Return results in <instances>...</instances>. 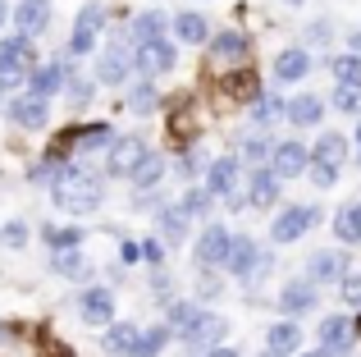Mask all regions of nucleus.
<instances>
[{
    "mask_svg": "<svg viewBox=\"0 0 361 357\" xmlns=\"http://www.w3.org/2000/svg\"><path fill=\"white\" fill-rule=\"evenodd\" d=\"M197 312H202V303H188V298H169V303H165V325L178 334V330H188V325L197 321Z\"/></svg>",
    "mask_w": 361,
    "mask_h": 357,
    "instance_id": "nucleus-38",
    "label": "nucleus"
},
{
    "mask_svg": "<svg viewBox=\"0 0 361 357\" xmlns=\"http://www.w3.org/2000/svg\"><path fill=\"white\" fill-rule=\"evenodd\" d=\"M348 55H361V28L348 32Z\"/></svg>",
    "mask_w": 361,
    "mask_h": 357,
    "instance_id": "nucleus-53",
    "label": "nucleus"
},
{
    "mask_svg": "<svg viewBox=\"0 0 361 357\" xmlns=\"http://www.w3.org/2000/svg\"><path fill=\"white\" fill-rule=\"evenodd\" d=\"M353 316H343V312H334V316H325L320 321V353H329V357H348L353 353Z\"/></svg>",
    "mask_w": 361,
    "mask_h": 357,
    "instance_id": "nucleus-17",
    "label": "nucleus"
},
{
    "mask_svg": "<svg viewBox=\"0 0 361 357\" xmlns=\"http://www.w3.org/2000/svg\"><path fill=\"white\" fill-rule=\"evenodd\" d=\"M298 357H329V353H320V349H316V353H298Z\"/></svg>",
    "mask_w": 361,
    "mask_h": 357,
    "instance_id": "nucleus-57",
    "label": "nucleus"
},
{
    "mask_svg": "<svg viewBox=\"0 0 361 357\" xmlns=\"http://www.w3.org/2000/svg\"><path fill=\"white\" fill-rule=\"evenodd\" d=\"M265 353H270V357H298L302 353L298 321H274L270 330H265Z\"/></svg>",
    "mask_w": 361,
    "mask_h": 357,
    "instance_id": "nucleus-26",
    "label": "nucleus"
},
{
    "mask_svg": "<svg viewBox=\"0 0 361 357\" xmlns=\"http://www.w3.org/2000/svg\"><path fill=\"white\" fill-rule=\"evenodd\" d=\"M18 83H23V78H9V73H0V106H5V97L18 87Z\"/></svg>",
    "mask_w": 361,
    "mask_h": 357,
    "instance_id": "nucleus-51",
    "label": "nucleus"
},
{
    "mask_svg": "<svg viewBox=\"0 0 361 357\" xmlns=\"http://www.w3.org/2000/svg\"><path fill=\"white\" fill-rule=\"evenodd\" d=\"M202 357H243L233 344H220V349H211V353H202Z\"/></svg>",
    "mask_w": 361,
    "mask_h": 357,
    "instance_id": "nucleus-52",
    "label": "nucleus"
},
{
    "mask_svg": "<svg viewBox=\"0 0 361 357\" xmlns=\"http://www.w3.org/2000/svg\"><path fill=\"white\" fill-rule=\"evenodd\" d=\"M283 5H307V0H283Z\"/></svg>",
    "mask_w": 361,
    "mask_h": 357,
    "instance_id": "nucleus-58",
    "label": "nucleus"
},
{
    "mask_svg": "<svg viewBox=\"0 0 361 357\" xmlns=\"http://www.w3.org/2000/svg\"><path fill=\"white\" fill-rule=\"evenodd\" d=\"M202 170H206L202 152H183V161H178V174H183V178H197Z\"/></svg>",
    "mask_w": 361,
    "mask_h": 357,
    "instance_id": "nucleus-49",
    "label": "nucleus"
},
{
    "mask_svg": "<svg viewBox=\"0 0 361 357\" xmlns=\"http://www.w3.org/2000/svg\"><path fill=\"white\" fill-rule=\"evenodd\" d=\"M165 202H169L165 193H137V197H133V211H160Z\"/></svg>",
    "mask_w": 361,
    "mask_h": 357,
    "instance_id": "nucleus-50",
    "label": "nucleus"
},
{
    "mask_svg": "<svg viewBox=\"0 0 361 357\" xmlns=\"http://www.w3.org/2000/svg\"><path fill=\"white\" fill-rule=\"evenodd\" d=\"M316 303H320V289L302 275V279H288V284L279 289V303H274V307L283 312V321H298V316L316 312Z\"/></svg>",
    "mask_w": 361,
    "mask_h": 357,
    "instance_id": "nucleus-13",
    "label": "nucleus"
},
{
    "mask_svg": "<svg viewBox=\"0 0 361 357\" xmlns=\"http://www.w3.org/2000/svg\"><path fill=\"white\" fill-rule=\"evenodd\" d=\"M338 294H343L348 307H361V270H348V275L338 279Z\"/></svg>",
    "mask_w": 361,
    "mask_h": 357,
    "instance_id": "nucleus-46",
    "label": "nucleus"
},
{
    "mask_svg": "<svg viewBox=\"0 0 361 357\" xmlns=\"http://www.w3.org/2000/svg\"><path fill=\"white\" fill-rule=\"evenodd\" d=\"M224 334H229V321H224V316H215V312H197V321L188 325V330H178V344H183L188 353H211V349H220V339Z\"/></svg>",
    "mask_w": 361,
    "mask_h": 357,
    "instance_id": "nucleus-7",
    "label": "nucleus"
},
{
    "mask_svg": "<svg viewBox=\"0 0 361 357\" xmlns=\"http://www.w3.org/2000/svg\"><path fill=\"white\" fill-rule=\"evenodd\" d=\"M169 339H174V330H169L165 321H160V325H147V330H137V339H133L128 357H160Z\"/></svg>",
    "mask_w": 361,
    "mask_h": 357,
    "instance_id": "nucleus-31",
    "label": "nucleus"
},
{
    "mask_svg": "<svg viewBox=\"0 0 361 357\" xmlns=\"http://www.w3.org/2000/svg\"><path fill=\"white\" fill-rule=\"evenodd\" d=\"M51 270H55L60 279H92V275H97V266H92V261L82 257V248L51 252Z\"/></svg>",
    "mask_w": 361,
    "mask_h": 357,
    "instance_id": "nucleus-29",
    "label": "nucleus"
},
{
    "mask_svg": "<svg viewBox=\"0 0 361 357\" xmlns=\"http://www.w3.org/2000/svg\"><path fill=\"white\" fill-rule=\"evenodd\" d=\"M270 152H274V143H270V138L252 133V138L243 143V165H247V170H256V165H265V161H270Z\"/></svg>",
    "mask_w": 361,
    "mask_h": 357,
    "instance_id": "nucleus-41",
    "label": "nucleus"
},
{
    "mask_svg": "<svg viewBox=\"0 0 361 357\" xmlns=\"http://www.w3.org/2000/svg\"><path fill=\"white\" fill-rule=\"evenodd\" d=\"M73 78V64L69 60H46V64H37L32 73H27V97H37V101H46L51 106V97L55 92H64V83Z\"/></svg>",
    "mask_w": 361,
    "mask_h": 357,
    "instance_id": "nucleus-10",
    "label": "nucleus"
},
{
    "mask_svg": "<svg viewBox=\"0 0 361 357\" xmlns=\"http://www.w3.org/2000/svg\"><path fill=\"white\" fill-rule=\"evenodd\" d=\"M156 106H160V92H156V83H151V78H142V83H133V87H128V110H133V115H151Z\"/></svg>",
    "mask_w": 361,
    "mask_h": 357,
    "instance_id": "nucleus-39",
    "label": "nucleus"
},
{
    "mask_svg": "<svg viewBox=\"0 0 361 357\" xmlns=\"http://www.w3.org/2000/svg\"><path fill=\"white\" fill-rule=\"evenodd\" d=\"M78 321H82V325H97V330H106V325L115 321V289L87 284V294L78 298Z\"/></svg>",
    "mask_w": 361,
    "mask_h": 357,
    "instance_id": "nucleus-14",
    "label": "nucleus"
},
{
    "mask_svg": "<svg viewBox=\"0 0 361 357\" xmlns=\"http://www.w3.org/2000/svg\"><path fill=\"white\" fill-rule=\"evenodd\" d=\"M307 174H311V183L325 193V188H334L338 183V170H329V165H307Z\"/></svg>",
    "mask_w": 361,
    "mask_h": 357,
    "instance_id": "nucleus-48",
    "label": "nucleus"
},
{
    "mask_svg": "<svg viewBox=\"0 0 361 357\" xmlns=\"http://www.w3.org/2000/svg\"><path fill=\"white\" fill-rule=\"evenodd\" d=\"M270 266H274V257L261 248V243L252 238V234H233V248H229V261H224V270H229L233 279H243L247 289L252 284H261L265 275H270Z\"/></svg>",
    "mask_w": 361,
    "mask_h": 357,
    "instance_id": "nucleus-2",
    "label": "nucleus"
},
{
    "mask_svg": "<svg viewBox=\"0 0 361 357\" xmlns=\"http://www.w3.org/2000/svg\"><path fill=\"white\" fill-rule=\"evenodd\" d=\"M5 119L14 128H27V133H42L46 124H51V106L37 97H27V92H18V97L5 101Z\"/></svg>",
    "mask_w": 361,
    "mask_h": 357,
    "instance_id": "nucleus-12",
    "label": "nucleus"
},
{
    "mask_svg": "<svg viewBox=\"0 0 361 357\" xmlns=\"http://www.w3.org/2000/svg\"><path fill=\"white\" fill-rule=\"evenodd\" d=\"M92 92H97V83H92V78H69V83H64V97H69V106H87Z\"/></svg>",
    "mask_w": 361,
    "mask_h": 357,
    "instance_id": "nucleus-45",
    "label": "nucleus"
},
{
    "mask_svg": "<svg viewBox=\"0 0 361 357\" xmlns=\"http://www.w3.org/2000/svg\"><path fill=\"white\" fill-rule=\"evenodd\" d=\"M165 32H169V18L160 14V9H142V14L133 18V46H142V42H160Z\"/></svg>",
    "mask_w": 361,
    "mask_h": 357,
    "instance_id": "nucleus-35",
    "label": "nucleus"
},
{
    "mask_svg": "<svg viewBox=\"0 0 361 357\" xmlns=\"http://www.w3.org/2000/svg\"><path fill=\"white\" fill-rule=\"evenodd\" d=\"M101 32H106V5L87 0V5L78 9V18H73V28H69V60H82V55L97 51Z\"/></svg>",
    "mask_w": 361,
    "mask_h": 357,
    "instance_id": "nucleus-3",
    "label": "nucleus"
},
{
    "mask_svg": "<svg viewBox=\"0 0 361 357\" xmlns=\"http://www.w3.org/2000/svg\"><path fill=\"white\" fill-rule=\"evenodd\" d=\"M133 73V42H123V37H115V42H106L97 51V64H92V83H106V87H123Z\"/></svg>",
    "mask_w": 361,
    "mask_h": 357,
    "instance_id": "nucleus-4",
    "label": "nucleus"
},
{
    "mask_svg": "<svg viewBox=\"0 0 361 357\" xmlns=\"http://www.w3.org/2000/svg\"><path fill=\"white\" fill-rule=\"evenodd\" d=\"M160 178H165V156H160V152H147V156L137 161V170L128 174V183L137 188V193H156Z\"/></svg>",
    "mask_w": 361,
    "mask_h": 357,
    "instance_id": "nucleus-30",
    "label": "nucleus"
},
{
    "mask_svg": "<svg viewBox=\"0 0 361 357\" xmlns=\"http://www.w3.org/2000/svg\"><path fill=\"white\" fill-rule=\"evenodd\" d=\"M279 178H274L265 165H256V170H247V206H256V211H270V206H279Z\"/></svg>",
    "mask_w": 361,
    "mask_h": 357,
    "instance_id": "nucleus-22",
    "label": "nucleus"
},
{
    "mask_svg": "<svg viewBox=\"0 0 361 357\" xmlns=\"http://www.w3.org/2000/svg\"><path fill=\"white\" fill-rule=\"evenodd\" d=\"M348 275V257H343V252H338V248H320V252H311V261H307V279H311V284H338V279H343Z\"/></svg>",
    "mask_w": 361,
    "mask_h": 357,
    "instance_id": "nucleus-19",
    "label": "nucleus"
},
{
    "mask_svg": "<svg viewBox=\"0 0 361 357\" xmlns=\"http://www.w3.org/2000/svg\"><path fill=\"white\" fill-rule=\"evenodd\" d=\"M188 357H197V353H188Z\"/></svg>",
    "mask_w": 361,
    "mask_h": 357,
    "instance_id": "nucleus-62",
    "label": "nucleus"
},
{
    "mask_svg": "<svg viewBox=\"0 0 361 357\" xmlns=\"http://www.w3.org/2000/svg\"><path fill=\"white\" fill-rule=\"evenodd\" d=\"M174 64H178V46L169 42V37L133 46V69H137L142 78H160V73H169Z\"/></svg>",
    "mask_w": 361,
    "mask_h": 357,
    "instance_id": "nucleus-8",
    "label": "nucleus"
},
{
    "mask_svg": "<svg viewBox=\"0 0 361 357\" xmlns=\"http://www.w3.org/2000/svg\"><path fill=\"white\" fill-rule=\"evenodd\" d=\"M329 73L338 78V87H353V83H361V55H334Z\"/></svg>",
    "mask_w": 361,
    "mask_h": 357,
    "instance_id": "nucleus-40",
    "label": "nucleus"
},
{
    "mask_svg": "<svg viewBox=\"0 0 361 357\" xmlns=\"http://www.w3.org/2000/svg\"><path fill=\"white\" fill-rule=\"evenodd\" d=\"M357 147H361V124H357Z\"/></svg>",
    "mask_w": 361,
    "mask_h": 357,
    "instance_id": "nucleus-59",
    "label": "nucleus"
},
{
    "mask_svg": "<svg viewBox=\"0 0 361 357\" xmlns=\"http://www.w3.org/2000/svg\"><path fill=\"white\" fill-rule=\"evenodd\" d=\"M37 69V46L32 37H0V73H9V78H27V73Z\"/></svg>",
    "mask_w": 361,
    "mask_h": 357,
    "instance_id": "nucleus-11",
    "label": "nucleus"
},
{
    "mask_svg": "<svg viewBox=\"0 0 361 357\" xmlns=\"http://www.w3.org/2000/svg\"><path fill=\"white\" fill-rule=\"evenodd\" d=\"M329 106L343 110V115H361V83H353V87H334Z\"/></svg>",
    "mask_w": 361,
    "mask_h": 357,
    "instance_id": "nucleus-42",
    "label": "nucleus"
},
{
    "mask_svg": "<svg viewBox=\"0 0 361 357\" xmlns=\"http://www.w3.org/2000/svg\"><path fill=\"white\" fill-rule=\"evenodd\" d=\"M279 119H283V97L279 92H261V97L252 101V124L270 128V124H279Z\"/></svg>",
    "mask_w": 361,
    "mask_h": 357,
    "instance_id": "nucleus-37",
    "label": "nucleus"
},
{
    "mask_svg": "<svg viewBox=\"0 0 361 357\" xmlns=\"http://www.w3.org/2000/svg\"><path fill=\"white\" fill-rule=\"evenodd\" d=\"M27 238H32V234H27V224H23V220H5V224H0V243H5L9 252L27 248Z\"/></svg>",
    "mask_w": 361,
    "mask_h": 357,
    "instance_id": "nucleus-43",
    "label": "nucleus"
},
{
    "mask_svg": "<svg viewBox=\"0 0 361 357\" xmlns=\"http://www.w3.org/2000/svg\"><path fill=\"white\" fill-rule=\"evenodd\" d=\"M334 238L343 243V248L361 243V202H343L334 211Z\"/></svg>",
    "mask_w": 361,
    "mask_h": 357,
    "instance_id": "nucleus-32",
    "label": "nucleus"
},
{
    "mask_svg": "<svg viewBox=\"0 0 361 357\" xmlns=\"http://www.w3.org/2000/svg\"><path fill=\"white\" fill-rule=\"evenodd\" d=\"M320 37L329 42V23H320V18H316V23H311V42H320Z\"/></svg>",
    "mask_w": 361,
    "mask_h": 357,
    "instance_id": "nucleus-55",
    "label": "nucleus"
},
{
    "mask_svg": "<svg viewBox=\"0 0 361 357\" xmlns=\"http://www.w3.org/2000/svg\"><path fill=\"white\" fill-rule=\"evenodd\" d=\"M9 23V5H5V0H0V28H5Z\"/></svg>",
    "mask_w": 361,
    "mask_h": 357,
    "instance_id": "nucleus-56",
    "label": "nucleus"
},
{
    "mask_svg": "<svg viewBox=\"0 0 361 357\" xmlns=\"http://www.w3.org/2000/svg\"><path fill=\"white\" fill-rule=\"evenodd\" d=\"M119 257H123V266H133V261H137V243H123Z\"/></svg>",
    "mask_w": 361,
    "mask_h": 357,
    "instance_id": "nucleus-54",
    "label": "nucleus"
},
{
    "mask_svg": "<svg viewBox=\"0 0 361 357\" xmlns=\"http://www.w3.org/2000/svg\"><path fill=\"white\" fill-rule=\"evenodd\" d=\"M229 248H233V229H229V224H220V220H211L202 229V238H197V248H192L197 275H202V270L224 266V261H229Z\"/></svg>",
    "mask_w": 361,
    "mask_h": 357,
    "instance_id": "nucleus-6",
    "label": "nucleus"
},
{
    "mask_svg": "<svg viewBox=\"0 0 361 357\" xmlns=\"http://www.w3.org/2000/svg\"><path fill=\"white\" fill-rule=\"evenodd\" d=\"M188 229H192V220H188L174 202H165L156 211V234H151V238H160L165 248H183V243H188Z\"/></svg>",
    "mask_w": 361,
    "mask_h": 357,
    "instance_id": "nucleus-18",
    "label": "nucleus"
},
{
    "mask_svg": "<svg viewBox=\"0 0 361 357\" xmlns=\"http://www.w3.org/2000/svg\"><path fill=\"white\" fill-rule=\"evenodd\" d=\"M243 156H215L206 165V193L211 197H233L238 193V178H243Z\"/></svg>",
    "mask_w": 361,
    "mask_h": 357,
    "instance_id": "nucleus-16",
    "label": "nucleus"
},
{
    "mask_svg": "<svg viewBox=\"0 0 361 357\" xmlns=\"http://www.w3.org/2000/svg\"><path fill=\"white\" fill-rule=\"evenodd\" d=\"M115 143V128L106 124V119H97V124H82V128H69V133H64V147H69V152H101V147H110Z\"/></svg>",
    "mask_w": 361,
    "mask_h": 357,
    "instance_id": "nucleus-23",
    "label": "nucleus"
},
{
    "mask_svg": "<svg viewBox=\"0 0 361 357\" xmlns=\"http://www.w3.org/2000/svg\"><path fill=\"white\" fill-rule=\"evenodd\" d=\"M51 206L55 211H69V215H97L106 206V183L82 161H64L60 178L51 183Z\"/></svg>",
    "mask_w": 361,
    "mask_h": 357,
    "instance_id": "nucleus-1",
    "label": "nucleus"
},
{
    "mask_svg": "<svg viewBox=\"0 0 361 357\" xmlns=\"http://www.w3.org/2000/svg\"><path fill=\"white\" fill-rule=\"evenodd\" d=\"M211 55H215V64H243V60H252V37L238 32V28H224V32L211 37Z\"/></svg>",
    "mask_w": 361,
    "mask_h": 357,
    "instance_id": "nucleus-20",
    "label": "nucleus"
},
{
    "mask_svg": "<svg viewBox=\"0 0 361 357\" xmlns=\"http://www.w3.org/2000/svg\"><path fill=\"white\" fill-rule=\"evenodd\" d=\"M343 161H348V138L343 133H320L316 138V147H311V165H329V170H343Z\"/></svg>",
    "mask_w": 361,
    "mask_h": 357,
    "instance_id": "nucleus-28",
    "label": "nucleus"
},
{
    "mask_svg": "<svg viewBox=\"0 0 361 357\" xmlns=\"http://www.w3.org/2000/svg\"><path fill=\"white\" fill-rule=\"evenodd\" d=\"M320 206H279L274 211V220H270V243L274 248H283V243H298L307 229H316L320 224Z\"/></svg>",
    "mask_w": 361,
    "mask_h": 357,
    "instance_id": "nucleus-5",
    "label": "nucleus"
},
{
    "mask_svg": "<svg viewBox=\"0 0 361 357\" xmlns=\"http://www.w3.org/2000/svg\"><path fill=\"white\" fill-rule=\"evenodd\" d=\"M357 165H361V156H357Z\"/></svg>",
    "mask_w": 361,
    "mask_h": 357,
    "instance_id": "nucleus-61",
    "label": "nucleus"
},
{
    "mask_svg": "<svg viewBox=\"0 0 361 357\" xmlns=\"http://www.w3.org/2000/svg\"><path fill=\"white\" fill-rule=\"evenodd\" d=\"M283 119L298 128H316L325 119V101L316 92H298V97H283Z\"/></svg>",
    "mask_w": 361,
    "mask_h": 357,
    "instance_id": "nucleus-21",
    "label": "nucleus"
},
{
    "mask_svg": "<svg viewBox=\"0 0 361 357\" xmlns=\"http://www.w3.org/2000/svg\"><path fill=\"white\" fill-rule=\"evenodd\" d=\"M133 339H137V325H133V321H110L106 339H101V353H106V357H128Z\"/></svg>",
    "mask_w": 361,
    "mask_h": 357,
    "instance_id": "nucleus-34",
    "label": "nucleus"
},
{
    "mask_svg": "<svg viewBox=\"0 0 361 357\" xmlns=\"http://www.w3.org/2000/svg\"><path fill=\"white\" fill-rule=\"evenodd\" d=\"M169 32L178 37V46H206L211 42V23H206V14H197V9H178V14L169 18Z\"/></svg>",
    "mask_w": 361,
    "mask_h": 357,
    "instance_id": "nucleus-25",
    "label": "nucleus"
},
{
    "mask_svg": "<svg viewBox=\"0 0 361 357\" xmlns=\"http://www.w3.org/2000/svg\"><path fill=\"white\" fill-rule=\"evenodd\" d=\"M307 165H311V152L302 143H274V152H270V165H265V170H270L274 178H279V183H288V178H298V174H307Z\"/></svg>",
    "mask_w": 361,
    "mask_h": 357,
    "instance_id": "nucleus-15",
    "label": "nucleus"
},
{
    "mask_svg": "<svg viewBox=\"0 0 361 357\" xmlns=\"http://www.w3.org/2000/svg\"><path fill=\"white\" fill-rule=\"evenodd\" d=\"M178 211H183L188 215V220H206V224H211V211H215V197L211 193H206V188H183V193H178Z\"/></svg>",
    "mask_w": 361,
    "mask_h": 357,
    "instance_id": "nucleus-33",
    "label": "nucleus"
},
{
    "mask_svg": "<svg viewBox=\"0 0 361 357\" xmlns=\"http://www.w3.org/2000/svg\"><path fill=\"white\" fill-rule=\"evenodd\" d=\"M311 73V55L307 46H288V51L274 55V83H302Z\"/></svg>",
    "mask_w": 361,
    "mask_h": 357,
    "instance_id": "nucleus-27",
    "label": "nucleus"
},
{
    "mask_svg": "<svg viewBox=\"0 0 361 357\" xmlns=\"http://www.w3.org/2000/svg\"><path fill=\"white\" fill-rule=\"evenodd\" d=\"M82 238H87V229H78V224H46V229H42V243H46L51 252L82 248Z\"/></svg>",
    "mask_w": 361,
    "mask_h": 357,
    "instance_id": "nucleus-36",
    "label": "nucleus"
},
{
    "mask_svg": "<svg viewBox=\"0 0 361 357\" xmlns=\"http://www.w3.org/2000/svg\"><path fill=\"white\" fill-rule=\"evenodd\" d=\"M142 156H147V143L137 133H115V143L106 147V178H128Z\"/></svg>",
    "mask_w": 361,
    "mask_h": 357,
    "instance_id": "nucleus-9",
    "label": "nucleus"
},
{
    "mask_svg": "<svg viewBox=\"0 0 361 357\" xmlns=\"http://www.w3.org/2000/svg\"><path fill=\"white\" fill-rule=\"evenodd\" d=\"M220 275H215V270H202V275H197V294H202V303H211V298H215V303H220Z\"/></svg>",
    "mask_w": 361,
    "mask_h": 357,
    "instance_id": "nucleus-47",
    "label": "nucleus"
},
{
    "mask_svg": "<svg viewBox=\"0 0 361 357\" xmlns=\"http://www.w3.org/2000/svg\"><path fill=\"white\" fill-rule=\"evenodd\" d=\"M9 18L18 23V37H42L51 28V0H23L9 9Z\"/></svg>",
    "mask_w": 361,
    "mask_h": 357,
    "instance_id": "nucleus-24",
    "label": "nucleus"
},
{
    "mask_svg": "<svg viewBox=\"0 0 361 357\" xmlns=\"http://www.w3.org/2000/svg\"><path fill=\"white\" fill-rule=\"evenodd\" d=\"M137 261H147L151 270H165V243L160 238H142L137 243Z\"/></svg>",
    "mask_w": 361,
    "mask_h": 357,
    "instance_id": "nucleus-44",
    "label": "nucleus"
},
{
    "mask_svg": "<svg viewBox=\"0 0 361 357\" xmlns=\"http://www.w3.org/2000/svg\"><path fill=\"white\" fill-rule=\"evenodd\" d=\"M0 334H5V325H0Z\"/></svg>",
    "mask_w": 361,
    "mask_h": 357,
    "instance_id": "nucleus-60",
    "label": "nucleus"
}]
</instances>
